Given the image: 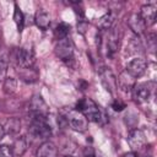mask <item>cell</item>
Listing matches in <instances>:
<instances>
[{"mask_svg":"<svg viewBox=\"0 0 157 157\" xmlns=\"http://www.w3.org/2000/svg\"><path fill=\"white\" fill-rule=\"evenodd\" d=\"M28 131L37 139H48L52 135V128L44 115H32Z\"/></svg>","mask_w":157,"mask_h":157,"instance_id":"obj_1","label":"cell"},{"mask_svg":"<svg viewBox=\"0 0 157 157\" xmlns=\"http://www.w3.org/2000/svg\"><path fill=\"white\" fill-rule=\"evenodd\" d=\"M75 109L78 110V112H81L86 117V119L90 120V121L101 123V120H102V114H101L99 108L90 98H82V99H80L76 103Z\"/></svg>","mask_w":157,"mask_h":157,"instance_id":"obj_2","label":"cell"},{"mask_svg":"<svg viewBox=\"0 0 157 157\" xmlns=\"http://www.w3.org/2000/svg\"><path fill=\"white\" fill-rule=\"evenodd\" d=\"M153 87H155L153 81L135 83L134 87H132V91H131L132 96H134V99L140 104L147 103L153 96V90H155Z\"/></svg>","mask_w":157,"mask_h":157,"instance_id":"obj_3","label":"cell"},{"mask_svg":"<svg viewBox=\"0 0 157 157\" xmlns=\"http://www.w3.org/2000/svg\"><path fill=\"white\" fill-rule=\"evenodd\" d=\"M65 118H66L67 124L71 126V129H74L76 131H85L87 129L88 120L81 112H78L76 109L70 110Z\"/></svg>","mask_w":157,"mask_h":157,"instance_id":"obj_4","label":"cell"},{"mask_svg":"<svg viewBox=\"0 0 157 157\" xmlns=\"http://www.w3.org/2000/svg\"><path fill=\"white\" fill-rule=\"evenodd\" d=\"M13 60L16 61L17 66H20L22 69H27V67L33 66L34 55H33L32 50H28L26 48H17L13 54Z\"/></svg>","mask_w":157,"mask_h":157,"instance_id":"obj_5","label":"cell"},{"mask_svg":"<svg viewBox=\"0 0 157 157\" xmlns=\"http://www.w3.org/2000/svg\"><path fill=\"white\" fill-rule=\"evenodd\" d=\"M147 70V63L145 59L142 58H135V59H131L128 65H126V69L125 71L134 78L136 77H140L145 74V71Z\"/></svg>","mask_w":157,"mask_h":157,"instance_id":"obj_6","label":"cell"},{"mask_svg":"<svg viewBox=\"0 0 157 157\" xmlns=\"http://www.w3.org/2000/svg\"><path fill=\"white\" fill-rule=\"evenodd\" d=\"M55 54L64 61H69L74 58V45L72 43L65 38L63 40H59V43L55 47Z\"/></svg>","mask_w":157,"mask_h":157,"instance_id":"obj_7","label":"cell"},{"mask_svg":"<svg viewBox=\"0 0 157 157\" xmlns=\"http://www.w3.org/2000/svg\"><path fill=\"white\" fill-rule=\"evenodd\" d=\"M146 142V136L142 130L140 129H132L129 131L128 135V144L132 150H139L141 148Z\"/></svg>","mask_w":157,"mask_h":157,"instance_id":"obj_8","label":"cell"},{"mask_svg":"<svg viewBox=\"0 0 157 157\" xmlns=\"http://www.w3.org/2000/svg\"><path fill=\"white\" fill-rule=\"evenodd\" d=\"M29 110H31L32 115H44V117H47L48 107H47L45 102L43 101V98L40 96H33V98L29 102Z\"/></svg>","mask_w":157,"mask_h":157,"instance_id":"obj_9","label":"cell"},{"mask_svg":"<svg viewBox=\"0 0 157 157\" xmlns=\"http://www.w3.org/2000/svg\"><path fill=\"white\" fill-rule=\"evenodd\" d=\"M140 17L141 20L144 21V23L147 26H151L155 23L156 21V7L151 4H147V5H144L141 7V11H140Z\"/></svg>","mask_w":157,"mask_h":157,"instance_id":"obj_10","label":"cell"},{"mask_svg":"<svg viewBox=\"0 0 157 157\" xmlns=\"http://www.w3.org/2000/svg\"><path fill=\"white\" fill-rule=\"evenodd\" d=\"M134 85H135L134 77H131L126 71L121 72V74L119 75V77L117 78V86H118L123 92H125V93L131 92Z\"/></svg>","mask_w":157,"mask_h":157,"instance_id":"obj_11","label":"cell"},{"mask_svg":"<svg viewBox=\"0 0 157 157\" xmlns=\"http://www.w3.org/2000/svg\"><path fill=\"white\" fill-rule=\"evenodd\" d=\"M36 157H58V150L50 141H44L37 150Z\"/></svg>","mask_w":157,"mask_h":157,"instance_id":"obj_12","label":"cell"},{"mask_svg":"<svg viewBox=\"0 0 157 157\" xmlns=\"http://www.w3.org/2000/svg\"><path fill=\"white\" fill-rule=\"evenodd\" d=\"M101 75V78H102V83L103 86L105 87L107 91H109L110 93H113L114 88L117 87V78L115 76L113 75V72L109 70V69H104L99 72Z\"/></svg>","mask_w":157,"mask_h":157,"instance_id":"obj_13","label":"cell"},{"mask_svg":"<svg viewBox=\"0 0 157 157\" xmlns=\"http://www.w3.org/2000/svg\"><path fill=\"white\" fill-rule=\"evenodd\" d=\"M128 22H129L130 28H131L135 33H137V34L144 33L145 29H146V25L144 23V21L141 20L140 15H137V13H132V15H130Z\"/></svg>","mask_w":157,"mask_h":157,"instance_id":"obj_14","label":"cell"},{"mask_svg":"<svg viewBox=\"0 0 157 157\" xmlns=\"http://www.w3.org/2000/svg\"><path fill=\"white\" fill-rule=\"evenodd\" d=\"M11 148H12L13 156H16V157L22 156L27 150V140H26V137L25 136H18L15 140V142H13Z\"/></svg>","mask_w":157,"mask_h":157,"instance_id":"obj_15","label":"cell"},{"mask_svg":"<svg viewBox=\"0 0 157 157\" xmlns=\"http://www.w3.org/2000/svg\"><path fill=\"white\" fill-rule=\"evenodd\" d=\"M34 21H36V25L40 28V29H47L50 25V17L49 15L43 11V10H39L37 13H36V17H34Z\"/></svg>","mask_w":157,"mask_h":157,"instance_id":"obj_16","label":"cell"},{"mask_svg":"<svg viewBox=\"0 0 157 157\" xmlns=\"http://www.w3.org/2000/svg\"><path fill=\"white\" fill-rule=\"evenodd\" d=\"M69 31H70V26L66 25V23H64V22H61V23H59V25L55 27V29H54V36H55V38H56L58 40H63V39H65V38H67Z\"/></svg>","mask_w":157,"mask_h":157,"instance_id":"obj_17","label":"cell"},{"mask_svg":"<svg viewBox=\"0 0 157 157\" xmlns=\"http://www.w3.org/2000/svg\"><path fill=\"white\" fill-rule=\"evenodd\" d=\"M5 129V132H9V134H16L20 131L21 129V121L17 119V118H10L7 121H6V125L4 126Z\"/></svg>","mask_w":157,"mask_h":157,"instance_id":"obj_18","label":"cell"},{"mask_svg":"<svg viewBox=\"0 0 157 157\" xmlns=\"http://www.w3.org/2000/svg\"><path fill=\"white\" fill-rule=\"evenodd\" d=\"M2 88H4V92L6 94L15 93L16 92V88H17V81H16V78H13V77H6L4 80Z\"/></svg>","mask_w":157,"mask_h":157,"instance_id":"obj_19","label":"cell"},{"mask_svg":"<svg viewBox=\"0 0 157 157\" xmlns=\"http://www.w3.org/2000/svg\"><path fill=\"white\" fill-rule=\"evenodd\" d=\"M114 21V17L110 15V13H107L104 16H102L99 20H98V26L102 28V29H109L112 27V23Z\"/></svg>","mask_w":157,"mask_h":157,"instance_id":"obj_20","label":"cell"},{"mask_svg":"<svg viewBox=\"0 0 157 157\" xmlns=\"http://www.w3.org/2000/svg\"><path fill=\"white\" fill-rule=\"evenodd\" d=\"M107 45H108V48H109L108 50H110L112 53H114V52L118 49V47H119V39H118L115 32H112V33L109 34V39H108Z\"/></svg>","mask_w":157,"mask_h":157,"instance_id":"obj_21","label":"cell"},{"mask_svg":"<svg viewBox=\"0 0 157 157\" xmlns=\"http://www.w3.org/2000/svg\"><path fill=\"white\" fill-rule=\"evenodd\" d=\"M13 20H15V23L18 28V31L21 32L22 31V27H23V13L21 12V10L18 9L17 5H15V13H13Z\"/></svg>","mask_w":157,"mask_h":157,"instance_id":"obj_22","label":"cell"},{"mask_svg":"<svg viewBox=\"0 0 157 157\" xmlns=\"http://www.w3.org/2000/svg\"><path fill=\"white\" fill-rule=\"evenodd\" d=\"M6 72H7V61L4 58H0V82H4L6 78Z\"/></svg>","mask_w":157,"mask_h":157,"instance_id":"obj_23","label":"cell"},{"mask_svg":"<svg viewBox=\"0 0 157 157\" xmlns=\"http://www.w3.org/2000/svg\"><path fill=\"white\" fill-rule=\"evenodd\" d=\"M0 157H13L12 148L7 145H0Z\"/></svg>","mask_w":157,"mask_h":157,"instance_id":"obj_24","label":"cell"},{"mask_svg":"<svg viewBox=\"0 0 157 157\" xmlns=\"http://www.w3.org/2000/svg\"><path fill=\"white\" fill-rule=\"evenodd\" d=\"M125 107H126V105H125V103H124V102H121L120 99H115V101L112 103V108H113L115 112H121Z\"/></svg>","mask_w":157,"mask_h":157,"instance_id":"obj_25","label":"cell"},{"mask_svg":"<svg viewBox=\"0 0 157 157\" xmlns=\"http://www.w3.org/2000/svg\"><path fill=\"white\" fill-rule=\"evenodd\" d=\"M83 156L85 157H96V151L93 150V147H86L83 150Z\"/></svg>","mask_w":157,"mask_h":157,"instance_id":"obj_26","label":"cell"},{"mask_svg":"<svg viewBox=\"0 0 157 157\" xmlns=\"http://www.w3.org/2000/svg\"><path fill=\"white\" fill-rule=\"evenodd\" d=\"M121 157H139L134 151H131V152H126V153H124Z\"/></svg>","mask_w":157,"mask_h":157,"instance_id":"obj_27","label":"cell"},{"mask_svg":"<svg viewBox=\"0 0 157 157\" xmlns=\"http://www.w3.org/2000/svg\"><path fill=\"white\" fill-rule=\"evenodd\" d=\"M5 134H6V132H5V129H4V126H2L1 124H0V141H1L2 139H4Z\"/></svg>","mask_w":157,"mask_h":157,"instance_id":"obj_28","label":"cell"},{"mask_svg":"<svg viewBox=\"0 0 157 157\" xmlns=\"http://www.w3.org/2000/svg\"><path fill=\"white\" fill-rule=\"evenodd\" d=\"M65 157H74V156H65Z\"/></svg>","mask_w":157,"mask_h":157,"instance_id":"obj_29","label":"cell"},{"mask_svg":"<svg viewBox=\"0 0 157 157\" xmlns=\"http://www.w3.org/2000/svg\"><path fill=\"white\" fill-rule=\"evenodd\" d=\"M146 157H152V156H146Z\"/></svg>","mask_w":157,"mask_h":157,"instance_id":"obj_30","label":"cell"}]
</instances>
